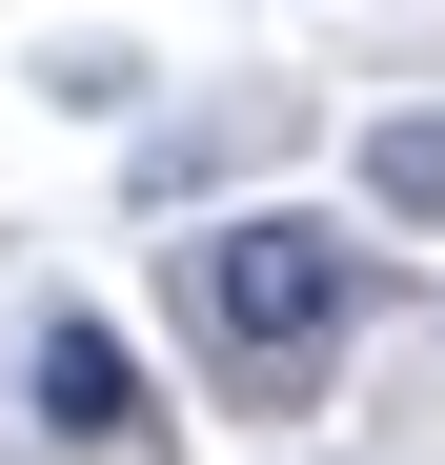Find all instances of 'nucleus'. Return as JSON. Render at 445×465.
<instances>
[{"label": "nucleus", "instance_id": "f257e3e1", "mask_svg": "<svg viewBox=\"0 0 445 465\" xmlns=\"http://www.w3.org/2000/svg\"><path fill=\"white\" fill-rule=\"evenodd\" d=\"M364 303H385V263H364L324 203H243V223L183 243V324H203V364H222V405H263V425L324 405V364H344Z\"/></svg>", "mask_w": 445, "mask_h": 465}, {"label": "nucleus", "instance_id": "f03ea898", "mask_svg": "<svg viewBox=\"0 0 445 465\" xmlns=\"http://www.w3.org/2000/svg\"><path fill=\"white\" fill-rule=\"evenodd\" d=\"M21 405H41V445H61V465H163V384H142V344L102 324V303H41Z\"/></svg>", "mask_w": 445, "mask_h": 465}, {"label": "nucleus", "instance_id": "7ed1b4c3", "mask_svg": "<svg viewBox=\"0 0 445 465\" xmlns=\"http://www.w3.org/2000/svg\"><path fill=\"white\" fill-rule=\"evenodd\" d=\"M364 203H385V223H445V102L364 122Z\"/></svg>", "mask_w": 445, "mask_h": 465}, {"label": "nucleus", "instance_id": "20e7f679", "mask_svg": "<svg viewBox=\"0 0 445 465\" xmlns=\"http://www.w3.org/2000/svg\"><path fill=\"white\" fill-rule=\"evenodd\" d=\"M41 102H61V122H122V102H142V61H122V41H61V61H41Z\"/></svg>", "mask_w": 445, "mask_h": 465}]
</instances>
